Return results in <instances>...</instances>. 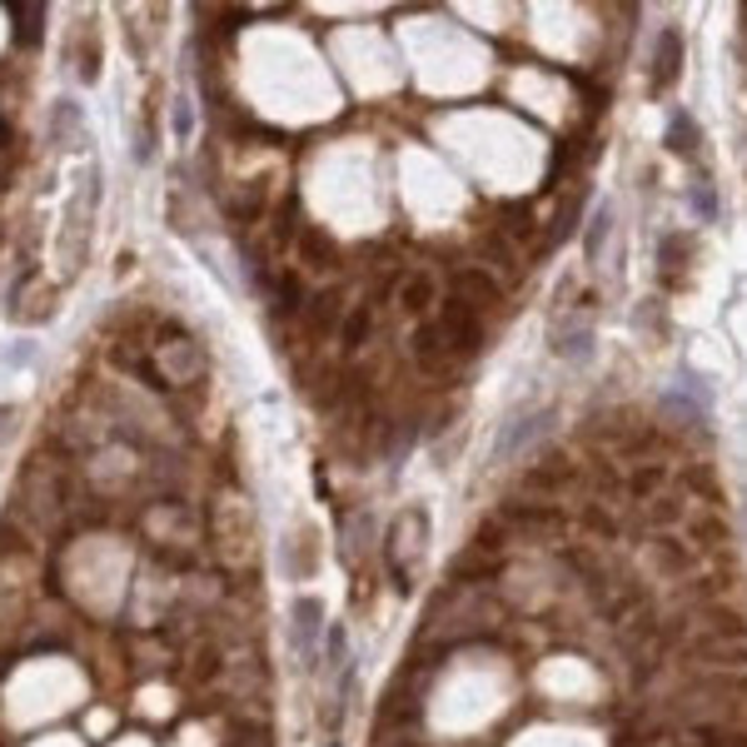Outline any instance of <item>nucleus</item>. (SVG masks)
Instances as JSON below:
<instances>
[{
	"label": "nucleus",
	"mask_w": 747,
	"mask_h": 747,
	"mask_svg": "<svg viewBox=\"0 0 747 747\" xmlns=\"http://www.w3.org/2000/svg\"><path fill=\"white\" fill-rule=\"evenodd\" d=\"M319 633H324V608H319V598H299L294 608H289V643H294V653L314 657L319 653Z\"/></svg>",
	"instance_id": "nucleus-1"
},
{
	"label": "nucleus",
	"mask_w": 747,
	"mask_h": 747,
	"mask_svg": "<svg viewBox=\"0 0 747 747\" xmlns=\"http://www.w3.org/2000/svg\"><path fill=\"white\" fill-rule=\"evenodd\" d=\"M677 75H683V35L667 25L663 35H657V50H653V95L673 90Z\"/></svg>",
	"instance_id": "nucleus-2"
},
{
	"label": "nucleus",
	"mask_w": 747,
	"mask_h": 747,
	"mask_svg": "<svg viewBox=\"0 0 747 747\" xmlns=\"http://www.w3.org/2000/svg\"><path fill=\"white\" fill-rule=\"evenodd\" d=\"M548 428H553V414H548V408H538V414H523V418H508L504 434H498V444H494V458H508L513 448H528L538 434H548Z\"/></svg>",
	"instance_id": "nucleus-3"
},
{
	"label": "nucleus",
	"mask_w": 747,
	"mask_h": 747,
	"mask_svg": "<svg viewBox=\"0 0 747 747\" xmlns=\"http://www.w3.org/2000/svg\"><path fill=\"white\" fill-rule=\"evenodd\" d=\"M454 284H458V294L454 299H464L468 309H488V304H498V284L484 274V269H454Z\"/></svg>",
	"instance_id": "nucleus-4"
},
{
	"label": "nucleus",
	"mask_w": 747,
	"mask_h": 747,
	"mask_svg": "<svg viewBox=\"0 0 747 747\" xmlns=\"http://www.w3.org/2000/svg\"><path fill=\"white\" fill-rule=\"evenodd\" d=\"M687 255H693V239L687 235H667L663 239V249H657V274H663V289H673L677 279H683V269H687Z\"/></svg>",
	"instance_id": "nucleus-5"
},
{
	"label": "nucleus",
	"mask_w": 747,
	"mask_h": 747,
	"mask_svg": "<svg viewBox=\"0 0 747 747\" xmlns=\"http://www.w3.org/2000/svg\"><path fill=\"white\" fill-rule=\"evenodd\" d=\"M398 304H404V314H428V304H434V279L428 274H408L404 289H398Z\"/></svg>",
	"instance_id": "nucleus-6"
},
{
	"label": "nucleus",
	"mask_w": 747,
	"mask_h": 747,
	"mask_svg": "<svg viewBox=\"0 0 747 747\" xmlns=\"http://www.w3.org/2000/svg\"><path fill=\"white\" fill-rule=\"evenodd\" d=\"M667 149H677V155H693V149H697L693 115H673V125H667Z\"/></svg>",
	"instance_id": "nucleus-7"
},
{
	"label": "nucleus",
	"mask_w": 747,
	"mask_h": 747,
	"mask_svg": "<svg viewBox=\"0 0 747 747\" xmlns=\"http://www.w3.org/2000/svg\"><path fill=\"white\" fill-rule=\"evenodd\" d=\"M553 354H563V359H583V354H588V329L578 324V329H563V334H553Z\"/></svg>",
	"instance_id": "nucleus-8"
},
{
	"label": "nucleus",
	"mask_w": 747,
	"mask_h": 747,
	"mask_svg": "<svg viewBox=\"0 0 747 747\" xmlns=\"http://www.w3.org/2000/svg\"><path fill=\"white\" fill-rule=\"evenodd\" d=\"M663 478H667V468H663V464H643V468L633 474V494H637V498H657Z\"/></svg>",
	"instance_id": "nucleus-9"
},
{
	"label": "nucleus",
	"mask_w": 747,
	"mask_h": 747,
	"mask_svg": "<svg viewBox=\"0 0 747 747\" xmlns=\"http://www.w3.org/2000/svg\"><path fill=\"white\" fill-rule=\"evenodd\" d=\"M369 324H374V314H369V309H359V314H349V324H344V349H349V354L369 344Z\"/></svg>",
	"instance_id": "nucleus-10"
},
{
	"label": "nucleus",
	"mask_w": 747,
	"mask_h": 747,
	"mask_svg": "<svg viewBox=\"0 0 747 747\" xmlns=\"http://www.w3.org/2000/svg\"><path fill=\"white\" fill-rule=\"evenodd\" d=\"M608 229H613V209H598V215H593V225H588V255H593L598 259V249H603V239H608Z\"/></svg>",
	"instance_id": "nucleus-11"
},
{
	"label": "nucleus",
	"mask_w": 747,
	"mask_h": 747,
	"mask_svg": "<svg viewBox=\"0 0 747 747\" xmlns=\"http://www.w3.org/2000/svg\"><path fill=\"white\" fill-rule=\"evenodd\" d=\"M657 558H663V568H683V563H693V553H687L677 538H657Z\"/></svg>",
	"instance_id": "nucleus-12"
},
{
	"label": "nucleus",
	"mask_w": 747,
	"mask_h": 747,
	"mask_svg": "<svg viewBox=\"0 0 747 747\" xmlns=\"http://www.w3.org/2000/svg\"><path fill=\"white\" fill-rule=\"evenodd\" d=\"M693 199H697V209H703V215H717V199H713V189H707V185H697Z\"/></svg>",
	"instance_id": "nucleus-13"
},
{
	"label": "nucleus",
	"mask_w": 747,
	"mask_h": 747,
	"mask_svg": "<svg viewBox=\"0 0 747 747\" xmlns=\"http://www.w3.org/2000/svg\"><path fill=\"white\" fill-rule=\"evenodd\" d=\"M10 418H15V408H0V438L10 434Z\"/></svg>",
	"instance_id": "nucleus-14"
}]
</instances>
